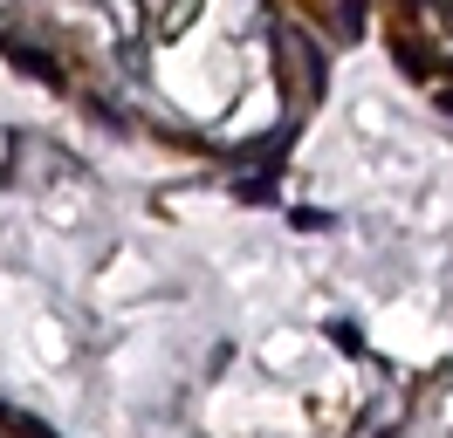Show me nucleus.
Masks as SVG:
<instances>
[{
  "mask_svg": "<svg viewBox=\"0 0 453 438\" xmlns=\"http://www.w3.org/2000/svg\"><path fill=\"white\" fill-rule=\"evenodd\" d=\"M0 55H7V62H14L21 76H35V82H56V89H62V62H49L42 49H28V42H0Z\"/></svg>",
  "mask_w": 453,
  "mask_h": 438,
  "instance_id": "nucleus-1",
  "label": "nucleus"
},
{
  "mask_svg": "<svg viewBox=\"0 0 453 438\" xmlns=\"http://www.w3.org/2000/svg\"><path fill=\"white\" fill-rule=\"evenodd\" d=\"M323 336H330L343 356H365V336H357V322H323Z\"/></svg>",
  "mask_w": 453,
  "mask_h": 438,
  "instance_id": "nucleus-2",
  "label": "nucleus"
},
{
  "mask_svg": "<svg viewBox=\"0 0 453 438\" xmlns=\"http://www.w3.org/2000/svg\"><path fill=\"white\" fill-rule=\"evenodd\" d=\"M288 219H296V233H330V226H337V219L323 213V206H296Z\"/></svg>",
  "mask_w": 453,
  "mask_h": 438,
  "instance_id": "nucleus-3",
  "label": "nucleus"
},
{
  "mask_svg": "<svg viewBox=\"0 0 453 438\" xmlns=\"http://www.w3.org/2000/svg\"><path fill=\"white\" fill-rule=\"evenodd\" d=\"M323 21L337 27V34H365V7H330Z\"/></svg>",
  "mask_w": 453,
  "mask_h": 438,
  "instance_id": "nucleus-4",
  "label": "nucleus"
},
{
  "mask_svg": "<svg viewBox=\"0 0 453 438\" xmlns=\"http://www.w3.org/2000/svg\"><path fill=\"white\" fill-rule=\"evenodd\" d=\"M144 21H151V27H186V21H193V7H151Z\"/></svg>",
  "mask_w": 453,
  "mask_h": 438,
  "instance_id": "nucleus-5",
  "label": "nucleus"
},
{
  "mask_svg": "<svg viewBox=\"0 0 453 438\" xmlns=\"http://www.w3.org/2000/svg\"><path fill=\"white\" fill-rule=\"evenodd\" d=\"M433 103H440V117H453V82H440V89H433Z\"/></svg>",
  "mask_w": 453,
  "mask_h": 438,
  "instance_id": "nucleus-6",
  "label": "nucleus"
}]
</instances>
